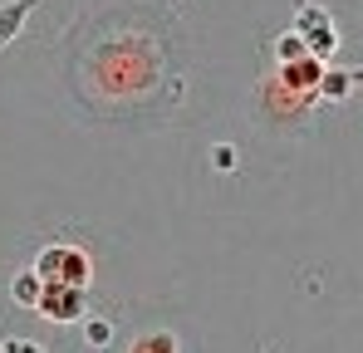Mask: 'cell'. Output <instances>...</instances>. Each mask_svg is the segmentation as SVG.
I'll return each instance as SVG.
<instances>
[{"mask_svg": "<svg viewBox=\"0 0 363 353\" xmlns=\"http://www.w3.org/2000/svg\"><path fill=\"white\" fill-rule=\"evenodd\" d=\"M40 275L50 285H89V255H79L74 245H55L40 255Z\"/></svg>", "mask_w": 363, "mask_h": 353, "instance_id": "obj_1", "label": "cell"}, {"mask_svg": "<svg viewBox=\"0 0 363 353\" xmlns=\"http://www.w3.org/2000/svg\"><path fill=\"white\" fill-rule=\"evenodd\" d=\"M79 299H84V285H50L40 294V309L55 319H79V309H84Z\"/></svg>", "mask_w": 363, "mask_h": 353, "instance_id": "obj_2", "label": "cell"}, {"mask_svg": "<svg viewBox=\"0 0 363 353\" xmlns=\"http://www.w3.org/2000/svg\"><path fill=\"white\" fill-rule=\"evenodd\" d=\"M133 353H177V339L172 334H143L133 344Z\"/></svg>", "mask_w": 363, "mask_h": 353, "instance_id": "obj_3", "label": "cell"}]
</instances>
